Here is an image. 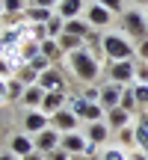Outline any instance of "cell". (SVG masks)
I'll return each mask as SVG.
<instances>
[{
    "label": "cell",
    "instance_id": "b9f144b4",
    "mask_svg": "<svg viewBox=\"0 0 148 160\" xmlns=\"http://www.w3.org/2000/svg\"><path fill=\"white\" fill-rule=\"evenodd\" d=\"M6 53V39H3V30H0V57Z\"/></svg>",
    "mask_w": 148,
    "mask_h": 160
},
{
    "label": "cell",
    "instance_id": "f1b7e54d",
    "mask_svg": "<svg viewBox=\"0 0 148 160\" xmlns=\"http://www.w3.org/2000/svg\"><path fill=\"white\" fill-rule=\"evenodd\" d=\"M119 142H121V148L136 145V128H121L119 131Z\"/></svg>",
    "mask_w": 148,
    "mask_h": 160
},
{
    "label": "cell",
    "instance_id": "74e56055",
    "mask_svg": "<svg viewBox=\"0 0 148 160\" xmlns=\"http://www.w3.org/2000/svg\"><path fill=\"white\" fill-rule=\"evenodd\" d=\"M127 160H148V154H145V151H131Z\"/></svg>",
    "mask_w": 148,
    "mask_h": 160
},
{
    "label": "cell",
    "instance_id": "52a82bcc",
    "mask_svg": "<svg viewBox=\"0 0 148 160\" xmlns=\"http://www.w3.org/2000/svg\"><path fill=\"white\" fill-rule=\"evenodd\" d=\"M83 18H86V21H89L95 30H101V27H110V21H113V12H110V9H104L101 3H95V0H92V3L86 6Z\"/></svg>",
    "mask_w": 148,
    "mask_h": 160
},
{
    "label": "cell",
    "instance_id": "1f68e13d",
    "mask_svg": "<svg viewBox=\"0 0 148 160\" xmlns=\"http://www.w3.org/2000/svg\"><path fill=\"white\" fill-rule=\"evenodd\" d=\"M104 160H127V151L119 148V145H116V148H107L104 151Z\"/></svg>",
    "mask_w": 148,
    "mask_h": 160
},
{
    "label": "cell",
    "instance_id": "4dcf8cb0",
    "mask_svg": "<svg viewBox=\"0 0 148 160\" xmlns=\"http://www.w3.org/2000/svg\"><path fill=\"white\" fill-rule=\"evenodd\" d=\"M30 65H33V68H36V71L42 74V71H47V68H51L53 62H51V59L45 57V53H39V57H33V59H30Z\"/></svg>",
    "mask_w": 148,
    "mask_h": 160
},
{
    "label": "cell",
    "instance_id": "d4e9b609",
    "mask_svg": "<svg viewBox=\"0 0 148 160\" xmlns=\"http://www.w3.org/2000/svg\"><path fill=\"white\" fill-rule=\"evenodd\" d=\"M24 89H27V86H24L21 80H15V77L6 80V98H9V101H21V98H24Z\"/></svg>",
    "mask_w": 148,
    "mask_h": 160
},
{
    "label": "cell",
    "instance_id": "f35d334b",
    "mask_svg": "<svg viewBox=\"0 0 148 160\" xmlns=\"http://www.w3.org/2000/svg\"><path fill=\"white\" fill-rule=\"evenodd\" d=\"M21 160H47L42 151H33V154H27V157H21Z\"/></svg>",
    "mask_w": 148,
    "mask_h": 160
},
{
    "label": "cell",
    "instance_id": "cb8c5ba5",
    "mask_svg": "<svg viewBox=\"0 0 148 160\" xmlns=\"http://www.w3.org/2000/svg\"><path fill=\"white\" fill-rule=\"evenodd\" d=\"M0 3H3V12H6V15H12V18L24 15V12L30 9V3H27V0H0Z\"/></svg>",
    "mask_w": 148,
    "mask_h": 160
},
{
    "label": "cell",
    "instance_id": "44dd1931",
    "mask_svg": "<svg viewBox=\"0 0 148 160\" xmlns=\"http://www.w3.org/2000/svg\"><path fill=\"white\" fill-rule=\"evenodd\" d=\"M53 15H57L53 9H42V6H30V9L24 12V18H27L30 24H47Z\"/></svg>",
    "mask_w": 148,
    "mask_h": 160
},
{
    "label": "cell",
    "instance_id": "8d00e7d4",
    "mask_svg": "<svg viewBox=\"0 0 148 160\" xmlns=\"http://www.w3.org/2000/svg\"><path fill=\"white\" fill-rule=\"evenodd\" d=\"M136 59H142V62H148V39L136 45Z\"/></svg>",
    "mask_w": 148,
    "mask_h": 160
},
{
    "label": "cell",
    "instance_id": "4fadbf2b",
    "mask_svg": "<svg viewBox=\"0 0 148 160\" xmlns=\"http://www.w3.org/2000/svg\"><path fill=\"white\" fill-rule=\"evenodd\" d=\"M121 92H125V86H119V83H104L101 86V107L104 110H113V107H119V101H121Z\"/></svg>",
    "mask_w": 148,
    "mask_h": 160
},
{
    "label": "cell",
    "instance_id": "4316f807",
    "mask_svg": "<svg viewBox=\"0 0 148 160\" xmlns=\"http://www.w3.org/2000/svg\"><path fill=\"white\" fill-rule=\"evenodd\" d=\"M45 27H47V39H59V36L65 33V21H62L59 15H53L51 21L45 24Z\"/></svg>",
    "mask_w": 148,
    "mask_h": 160
},
{
    "label": "cell",
    "instance_id": "ab89813d",
    "mask_svg": "<svg viewBox=\"0 0 148 160\" xmlns=\"http://www.w3.org/2000/svg\"><path fill=\"white\" fill-rule=\"evenodd\" d=\"M3 101H9V98H6V80L0 77V104H3Z\"/></svg>",
    "mask_w": 148,
    "mask_h": 160
},
{
    "label": "cell",
    "instance_id": "484cf974",
    "mask_svg": "<svg viewBox=\"0 0 148 160\" xmlns=\"http://www.w3.org/2000/svg\"><path fill=\"white\" fill-rule=\"evenodd\" d=\"M119 107H121V110H127L131 116L139 110V104H136V95H133V89H131V86H125V92H121V101H119Z\"/></svg>",
    "mask_w": 148,
    "mask_h": 160
},
{
    "label": "cell",
    "instance_id": "ffe728a7",
    "mask_svg": "<svg viewBox=\"0 0 148 160\" xmlns=\"http://www.w3.org/2000/svg\"><path fill=\"white\" fill-rule=\"evenodd\" d=\"M12 77H15V80H21L24 86H36V83H39V71H36V68H33L30 62L18 65V68H15V74H12Z\"/></svg>",
    "mask_w": 148,
    "mask_h": 160
},
{
    "label": "cell",
    "instance_id": "ba28073f",
    "mask_svg": "<svg viewBox=\"0 0 148 160\" xmlns=\"http://www.w3.org/2000/svg\"><path fill=\"white\" fill-rule=\"evenodd\" d=\"M39 86L45 92H65V80H62V71L57 68V65H51L47 71H42L39 74Z\"/></svg>",
    "mask_w": 148,
    "mask_h": 160
},
{
    "label": "cell",
    "instance_id": "e575fe53",
    "mask_svg": "<svg viewBox=\"0 0 148 160\" xmlns=\"http://www.w3.org/2000/svg\"><path fill=\"white\" fill-rule=\"evenodd\" d=\"M45 157H47V160H71V154H68L65 148H53V151H47Z\"/></svg>",
    "mask_w": 148,
    "mask_h": 160
},
{
    "label": "cell",
    "instance_id": "5bb4252c",
    "mask_svg": "<svg viewBox=\"0 0 148 160\" xmlns=\"http://www.w3.org/2000/svg\"><path fill=\"white\" fill-rule=\"evenodd\" d=\"M65 104H68L65 92H45V101H42L39 110L45 116H53V113H59V110H65Z\"/></svg>",
    "mask_w": 148,
    "mask_h": 160
},
{
    "label": "cell",
    "instance_id": "2e32d148",
    "mask_svg": "<svg viewBox=\"0 0 148 160\" xmlns=\"http://www.w3.org/2000/svg\"><path fill=\"white\" fill-rule=\"evenodd\" d=\"M83 12H86L83 0H62V3L57 6V15L62 18V21H74V18H80Z\"/></svg>",
    "mask_w": 148,
    "mask_h": 160
},
{
    "label": "cell",
    "instance_id": "7c38bea8",
    "mask_svg": "<svg viewBox=\"0 0 148 160\" xmlns=\"http://www.w3.org/2000/svg\"><path fill=\"white\" fill-rule=\"evenodd\" d=\"M83 137L89 139L92 145H104L110 139V125H107V122H89L86 131H83Z\"/></svg>",
    "mask_w": 148,
    "mask_h": 160
},
{
    "label": "cell",
    "instance_id": "5b68a950",
    "mask_svg": "<svg viewBox=\"0 0 148 160\" xmlns=\"http://www.w3.org/2000/svg\"><path fill=\"white\" fill-rule=\"evenodd\" d=\"M110 83H119V86H133V83H136V59H121V62H110Z\"/></svg>",
    "mask_w": 148,
    "mask_h": 160
},
{
    "label": "cell",
    "instance_id": "7402d4cb",
    "mask_svg": "<svg viewBox=\"0 0 148 160\" xmlns=\"http://www.w3.org/2000/svg\"><path fill=\"white\" fill-rule=\"evenodd\" d=\"M57 42H59V48H62L65 57H68V53H74V51H83V48H86V42L77 39V36H71V33H62Z\"/></svg>",
    "mask_w": 148,
    "mask_h": 160
},
{
    "label": "cell",
    "instance_id": "6da1fadb",
    "mask_svg": "<svg viewBox=\"0 0 148 160\" xmlns=\"http://www.w3.org/2000/svg\"><path fill=\"white\" fill-rule=\"evenodd\" d=\"M68 65H71V74L77 77V80H83V83H95L98 74H101V65H98V57H92L89 51H74L68 53Z\"/></svg>",
    "mask_w": 148,
    "mask_h": 160
},
{
    "label": "cell",
    "instance_id": "7bdbcfd3",
    "mask_svg": "<svg viewBox=\"0 0 148 160\" xmlns=\"http://www.w3.org/2000/svg\"><path fill=\"white\" fill-rule=\"evenodd\" d=\"M131 3H136V6H145V9H148V0H131Z\"/></svg>",
    "mask_w": 148,
    "mask_h": 160
},
{
    "label": "cell",
    "instance_id": "30bf717a",
    "mask_svg": "<svg viewBox=\"0 0 148 160\" xmlns=\"http://www.w3.org/2000/svg\"><path fill=\"white\" fill-rule=\"evenodd\" d=\"M77 125H80V119H77V116L71 113L68 107H65V110H59V113H53V116H51V128H57L59 133H71V131H74V128H77Z\"/></svg>",
    "mask_w": 148,
    "mask_h": 160
},
{
    "label": "cell",
    "instance_id": "8fae6325",
    "mask_svg": "<svg viewBox=\"0 0 148 160\" xmlns=\"http://www.w3.org/2000/svg\"><path fill=\"white\" fill-rule=\"evenodd\" d=\"M59 148H65L68 154H86V148H89V139H86L83 133L71 131V133H62V142H59Z\"/></svg>",
    "mask_w": 148,
    "mask_h": 160
},
{
    "label": "cell",
    "instance_id": "d6986e66",
    "mask_svg": "<svg viewBox=\"0 0 148 160\" xmlns=\"http://www.w3.org/2000/svg\"><path fill=\"white\" fill-rule=\"evenodd\" d=\"M92 24L86 21V18H74V21H65V33H71V36H77V39H89V33H92Z\"/></svg>",
    "mask_w": 148,
    "mask_h": 160
},
{
    "label": "cell",
    "instance_id": "7dc6e473",
    "mask_svg": "<svg viewBox=\"0 0 148 160\" xmlns=\"http://www.w3.org/2000/svg\"><path fill=\"white\" fill-rule=\"evenodd\" d=\"M27 3H36V0H27Z\"/></svg>",
    "mask_w": 148,
    "mask_h": 160
},
{
    "label": "cell",
    "instance_id": "f6af8a7d",
    "mask_svg": "<svg viewBox=\"0 0 148 160\" xmlns=\"http://www.w3.org/2000/svg\"><path fill=\"white\" fill-rule=\"evenodd\" d=\"M145 21H148V9H145Z\"/></svg>",
    "mask_w": 148,
    "mask_h": 160
},
{
    "label": "cell",
    "instance_id": "f546056e",
    "mask_svg": "<svg viewBox=\"0 0 148 160\" xmlns=\"http://www.w3.org/2000/svg\"><path fill=\"white\" fill-rule=\"evenodd\" d=\"M95 3H101L104 9H110L113 15H121V12H125V0H95Z\"/></svg>",
    "mask_w": 148,
    "mask_h": 160
},
{
    "label": "cell",
    "instance_id": "7a4b0ae2",
    "mask_svg": "<svg viewBox=\"0 0 148 160\" xmlns=\"http://www.w3.org/2000/svg\"><path fill=\"white\" fill-rule=\"evenodd\" d=\"M119 27H121V36L133 39L136 45L148 39V21H145V12L142 9H125L119 15Z\"/></svg>",
    "mask_w": 148,
    "mask_h": 160
},
{
    "label": "cell",
    "instance_id": "83f0119b",
    "mask_svg": "<svg viewBox=\"0 0 148 160\" xmlns=\"http://www.w3.org/2000/svg\"><path fill=\"white\" fill-rule=\"evenodd\" d=\"M131 89H133V95H136V104H139V110L145 113V110H148V83H133Z\"/></svg>",
    "mask_w": 148,
    "mask_h": 160
},
{
    "label": "cell",
    "instance_id": "e0dca14e",
    "mask_svg": "<svg viewBox=\"0 0 148 160\" xmlns=\"http://www.w3.org/2000/svg\"><path fill=\"white\" fill-rule=\"evenodd\" d=\"M9 151H12V154H18V160H21V157H27V154H33V151H36V142L30 139V133H18V137H12Z\"/></svg>",
    "mask_w": 148,
    "mask_h": 160
},
{
    "label": "cell",
    "instance_id": "603a6c76",
    "mask_svg": "<svg viewBox=\"0 0 148 160\" xmlns=\"http://www.w3.org/2000/svg\"><path fill=\"white\" fill-rule=\"evenodd\" d=\"M42 53H45L51 62H59V59H65V53H62V48H59V42H57V39H45V42H42Z\"/></svg>",
    "mask_w": 148,
    "mask_h": 160
},
{
    "label": "cell",
    "instance_id": "277c9868",
    "mask_svg": "<svg viewBox=\"0 0 148 160\" xmlns=\"http://www.w3.org/2000/svg\"><path fill=\"white\" fill-rule=\"evenodd\" d=\"M65 107H68V110H71L74 116H77L80 122H86V125H89V122H104V116H107V110H104L101 104L86 101L83 95H71Z\"/></svg>",
    "mask_w": 148,
    "mask_h": 160
},
{
    "label": "cell",
    "instance_id": "3957f363",
    "mask_svg": "<svg viewBox=\"0 0 148 160\" xmlns=\"http://www.w3.org/2000/svg\"><path fill=\"white\" fill-rule=\"evenodd\" d=\"M104 57L110 62H121V59H136V48L127 36L121 33H104Z\"/></svg>",
    "mask_w": 148,
    "mask_h": 160
},
{
    "label": "cell",
    "instance_id": "bcb514c9",
    "mask_svg": "<svg viewBox=\"0 0 148 160\" xmlns=\"http://www.w3.org/2000/svg\"><path fill=\"white\" fill-rule=\"evenodd\" d=\"M0 12H3V3H0Z\"/></svg>",
    "mask_w": 148,
    "mask_h": 160
},
{
    "label": "cell",
    "instance_id": "8992f818",
    "mask_svg": "<svg viewBox=\"0 0 148 160\" xmlns=\"http://www.w3.org/2000/svg\"><path fill=\"white\" fill-rule=\"evenodd\" d=\"M51 128V116H45L42 110H27L24 113V133H42Z\"/></svg>",
    "mask_w": 148,
    "mask_h": 160
},
{
    "label": "cell",
    "instance_id": "ee69618b",
    "mask_svg": "<svg viewBox=\"0 0 148 160\" xmlns=\"http://www.w3.org/2000/svg\"><path fill=\"white\" fill-rule=\"evenodd\" d=\"M71 160H89L86 154H71Z\"/></svg>",
    "mask_w": 148,
    "mask_h": 160
},
{
    "label": "cell",
    "instance_id": "9a60e30c",
    "mask_svg": "<svg viewBox=\"0 0 148 160\" xmlns=\"http://www.w3.org/2000/svg\"><path fill=\"white\" fill-rule=\"evenodd\" d=\"M131 119H133V116L127 113V110H121V107L107 110V116H104V122L110 125V131H121V128H131Z\"/></svg>",
    "mask_w": 148,
    "mask_h": 160
},
{
    "label": "cell",
    "instance_id": "d590c367",
    "mask_svg": "<svg viewBox=\"0 0 148 160\" xmlns=\"http://www.w3.org/2000/svg\"><path fill=\"white\" fill-rule=\"evenodd\" d=\"M59 3H62V0H36V3H30V6H42V9H53L57 12Z\"/></svg>",
    "mask_w": 148,
    "mask_h": 160
},
{
    "label": "cell",
    "instance_id": "836d02e7",
    "mask_svg": "<svg viewBox=\"0 0 148 160\" xmlns=\"http://www.w3.org/2000/svg\"><path fill=\"white\" fill-rule=\"evenodd\" d=\"M83 98H86V101H101V89H98V86H86V89H83Z\"/></svg>",
    "mask_w": 148,
    "mask_h": 160
},
{
    "label": "cell",
    "instance_id": "d6a6232c",
    "mask_svg": "<svg viewBox=\"0 0 148 160\" xmlns=\"http://www.w3.org/2000/svg\"><path fill=\"white\" fill-rule=\"evenodd\" d=\"M136 83H148V62L136 59Z\"/></svg>",
    "mask_w": 148,
    "mask_h": 160
},
{
    "label": "cell",
    "instance_id": "9c48e42d",
    "mask_svg": "<svg viewBox=\"0 0 148 160\" xmlns=\"http://www.w3.org/2000/svg\"><path fill=\"white\" fill-rule=\"evenodd\" d=\"M36 151H42V154H47V151H53V148H59V142H62V133L57 131V128H47V131H42V133H36Z\"/></svg>",
    "mask_w": 148,
    "mask_h": 160
},
{
    "label": "cell",
    "instance_id": "60d3db41",
    "mask_svg": "<svg viewBox=\"0 0 148 160\" xmlns=\"http://www.w3.org/2000/svg\"><path fill=\"white\" fill-rule=\"evenodd\" d=\"M0 160H18V154H12V151H3V154H0Z\"/></svg>",
    "mask_w": 148,
    "mask_h": 160
},
{
    "label": "cell",
    "instance_id": "ac0fdd59",
    "mask_svg": "<svg viewBox=\"0 0 148 160\" xmlns=\"http://www.w3.org/2000/svg\"><path fill=\"white\" fill-rule=\"evenodd\" d=\"M42 101H45V89H42L39 83H36V86H27V89H24L21 104H24L27 110H39V107H42Z\"/></svg>",
    "mask_w": 148,
    "mask_h": 160
}]
</instances>
